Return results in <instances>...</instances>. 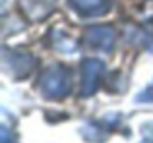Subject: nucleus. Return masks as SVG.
Segmentation results:
<instances>
[{"mask_svg": "<svg viewBox=\"0 0 153 143\" xmlns=\"http://www.w3.org/2000/svg\"><path fill=\"white\" fill-rule=\"evenodd\" d=\"M68 89H70V77H68V72L64 68H52L43 75V91H45V95L56 99V97L66 95Z\"/></svg>", "mask_w": 153, "mask_h": 143, "instance_id": "f257e3e1", "label": "nucleus"}, {"mask_svg": "<svg viewBox=\"0 0 153 143\" xmlns=\"http://www.w3.org/2000/svg\"><path fill=\"white\" fill-rule=\"evenodd\" d=\"M101 72H103L101 62H93V60L83 62V95H89L95 91Z\"/></svg>", "mask_w": 153, "mask_h": 143, "instance_id": "f03ea898", "label": "nucleus"}, {"mask_svg": "<svg viewBox=\"0 0 153 143\" xmlns=\"http://www.w3.org/2000/svg\"><path fill=\"white\" fill-rule=\"evenodd\" d=\"M142 101H153V85H151L149 89H147L146 93L142 95Z\"/></svg>", "mask_w": 153, "mask_h": 143, "instance_id": "20e7f679", "label": "nucleus"}, {"mask_svg": "<svg viewBox=\"0 0 153 143\" xmlns=\"http://www.w3.org/2000/svg\"><path fill=\"white\" fill-rule=\"evenodd\" d=\"M72 2H74L76 10L87 15H99L108 10V0H72Z\"/></svg>", "mask_w": 153, "mask_h": 143, "instance_id": "7ed1b4c3", "label": "nucleus"}]
</instances>
